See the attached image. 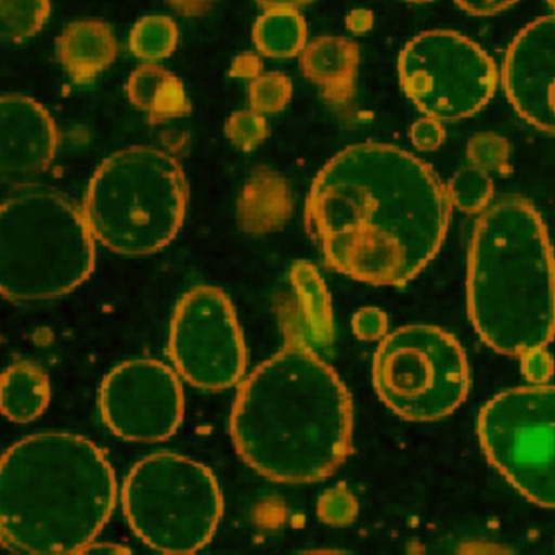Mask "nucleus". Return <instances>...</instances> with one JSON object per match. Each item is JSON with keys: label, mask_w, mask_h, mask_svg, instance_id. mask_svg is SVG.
Listing matches in <instances>:
<instances>
[{"label": "nucleus", "mask_w": 555, "mask_h": 555, "mask_svg": "<svg viewBox=\"0 0 555 555\" xmlns=\"http://www.w3.org/2000/svg\"><path fill=\"white\" fill-rule=\"evenodd\" d=\"M262 8L268 9H294L297 11L298 8L310 4L313 0H258Z\"/></svg>", "instance_id": "31"}, {"label": "nucleus", "mask_w": 555, "mask_h": 555, "mask_svg": "<svg viewBox=\"0 0 555 555\" xmlns=\"http://www.w3.org/2000/svg\"><path fill=\"white\" fill-rule=\"evenodd\" d=\"M411 141L414 147L421 152H434L443 144L444 131L441 122L437 119L427 118L418 119L412 125Z\"/></svg>", "instance_id": "29"}, {"label": "nucleus", "mask_w": 555, "mask_h": 555, "mask_svg": "<svg viewBox=\"0 0 555 555\" xmlns=\"http://www.w3.org/2000/svg\"><path fill=\"white\" fill-rule=\"evenodd\" d=\"M398 73L418 112L440 122L476 115L492 100L499 83L492 57L469 38L447 30L412 38L401 51Z\"/></svg>", "instance_id": "10"}, {"label": "nucleus", "mask_w": 555, "mask_h": 555, "mask_svg": "<svg viewBox=\"0 0 555 555\" xmlns=\"http://www.w3.org/2000/svg\"><path fill=\"white\" fill-rule=\"evenodd\" d=\"M128 96L139 109L157 118H177L188 112L180 80L154 63L144 64L131 74Z\"/></svg>", "instance_id": "18"}, {"label": "nucleus", "mask_w": 555, "mask_h": 555, "mask_svg": "<svg viewBox=\"0 0 555 555\" xmlns=\"http://www.w3.org/2000/svg\"><path fill=\"white\" fill-rule=\"evenodd\" d=\"M168 353L178 375L194 388L222 391L242 382L246 346L232 301L220 288L199 285L173 311Z\"/></svg>", "instance_id": "11"}, {"label": "nucleus", "mask_w": 555, "mask_h": 555, "mask_svg": "<svg viewBox=\"0 0 555 555\" xmlns=\"http://www.w3.org/2000/svg\"><path fill=\"white\" fill-rule=\"evenodd\" d=\"M521 370L531 385H544L554 373V360L545 347H538V349L522 353Z\"/></svg>", "instance_id": "28"}, {"label": "nucleus", "mask_w": 555, "mask_h": 555, "mask_svg": "<svg viewBox=\"0 0 555 555\" xmlns=\"http://www.w3.org/2000/svg\"><path fill=\"white\" fill-rule=\"evenodd\" d=\"M292 83L284 74H261L249 86V102L255 112L274 115L291 102Z\"/></svg>", "instance_id": "23"}, {"label": "nucleus", "mask_w": 555, "mask_h": 555, "mask_svg": "<svg viewBox=\"0 0 555 555\" xmlns=\"http://www.w3.org/2000/svg\"><path fill=\"white\" fill-rule=\"evenodd\" d=\"M467 160L473 167L480 168L487 173H502L508 168L509 144L502 135H474L467 144Z\"/></svg>", "instance_id": "24"}, {"label": "nucleus", "mask_w": 555, "mask_h": 555, "mask_svg": "<svg viewBox=\"0 0 555 555\" xmlns=\"http://www.w3.org/2000/svg\"><path fill=\"white\" fill-rule=\"evenodd\" d=\"M352 427L349 391L300 334L253 370L230 415L242 460L281 483L330 477L350 453Z\"/></svg>", "instance_id": "2"}, {"label": "nucleus", "mask_w": 555, "mask_h": 555, "mask_svg": "<svg viewBox=\"0 0 555 555\" xmlns=\"http://www.w3.org/2000/svg\"><path fill=\"white\" fill-rule=\"evenodd\" d=\"M451 204L461 212H483L492 203L493 181L487 171L473 167L457 171L447 184Z\"/></svg>", "instance_id": "22"}, {"label": "nucleus", "mask_w": 555, "mask_h": 555, "mask_svg": "<svg viewBox=\"0 0 555 555\" xmlns=\"http://www.w3.org/2000/svg\"><path fill=\"white\" fill-rule=\"evenodd\" d=\"M253 38L259 53L266 57L287 60L304 53L307 24L294 9H271L256 22Z\"/></svg>", "instance_id": "19"}, {"label": "nucleus", "mask_w": 555, "mask_h": 555, "mask_svg": "<svg viewBox=\"0 0 555 555\" xmlns=\"http://www.w3.org/2000/svg\"><path fill=\"white\" fill-rule=\"evenodd\" d=\"M408 2H412V4H427V2H431V0H408Z\"/></svg>", "instance_id": "32"}, {"label": "nucleus", "mask_w": 555, "mask_h": 555, "mask_svg": "<svg viewBox=\"0 0 555 555\" xmlns=\"http://www.w3.org/2000/svg\"><path fill=\"white\" fill-rule=\"evenodd\" d=\"M373 385L399 417L440 421L466 401L469 365L450 333L412 324L383 337L373 359Z\"/></svg>", "instance_id": "8"}, {"label": "nucleus", "mask_w": 555, "mask_h": 555, "mask_svg": "<svg viewBox=\"0 0 555 555\" xmlns=\"http://www.w3.org/2000/svg\"><path fill=\"white\" fill-rule=\"evenodd\" d=\"M448 186L424 162L389 144L350 145L311 184L307 222L330 268L370 285H404L440 251Z\"/></svg>", "instance_id": "1"}, {"label": "nucleus", "mask_w": 555, "mask_h": 555, "mask_svg": "<svg viewBox=\"0 0 555 555\" xmlns=\"http://www.w3.org/2000/svg\"><path fill=\"white\" fill-rule=\"evenodd\" d=\"M60 135L50 113L24 95L0 100V173L4 181H25L48 170Z\"/></svg>", "instance_id": "14"}, {"label": "nucleus", "mask_w": 555, "mask_h": 555, "mask_svg": "<svg viewBox=\"0 0 555 555\" xmlns=\"http://www.w3.org/2000/svg\"><path fill=\"white\" fill-rule=\"evenodd\" d=\"M352 330L362 340L383 339L388 331V318L378 308H362L353 317Z\"/></svg>", "instance_id": "27"}, {"label": "nucleus", "mask_w": 555, "mask_h": 555, "mask_svg": "<svg viewBox=\"0 0 555 555\" xmlns=\"http://www.w3.org/2000/svg\"><path fill=\"white\" fill-rule=\"evenodd\" d=\"M502 82L515 112L555 135V15L519 31L506 51Z\"/></svg>", "instance_id": "13"}, {"label": "nucleus", "mask_w": 555, "mask_h": 555, "mask_svg": "<svg viewBox=\"0 0 555 555\" xmlns=\"http://www.w3.org/2000/svg\"><path fill=\"white\" fill-rule=\"evenodd\" d=\"M57 54L76 82H87L112 66L118 54L115 35L100 21L70 24L57 40Z\"/></svg>", "instance_id": "16"}, {"label": "nucleus", "mask_w": 555, "mask_h": 555, "mask_svg": "<svg viewBox=\"0 0 555 555\" xmlns=\"http://www.w3.org/2000/svg\"><path fill=\"white\" fill-rule=\"evenodd\" d=\"M50 0H0V30L5 41L35 37L50 17Z\"/></svg>", "instance_id": "20"}, {"label": "nucleus", "mask_w": 555, "mask_h": 555, "mask_svg": "<svg viewBox=\"0 0 555 555\" xmlns=\"http://www.w3.org/2000/svg\"><path fill=\"white\" fill-rule=\"evenodd\" d=\"M50 401V376L38 363L21 360L5 370L0 402L9 421L15 424L37 421L44 414Z\"/></svg>", "instance_id": "17"}, {"label": "nucleus", "mask_w": 555, "mask_h": 555, "mask_svg": "<svg viewBox=\"0 0 555 555\" xmlns=\"http://www.w3.org/2000/svg\"><path fill=\"white\" fill-rule=\"evenodd\" d=\"M357 500L344 486L327 490L318 503L321 521L333 526H346L357 516Z\"/></svg>", "instance_id": "26"}, {"label": "nucleus", "mask_w": 555, "mask_h": 555, "mask_svg": "<svg viewBox=\"0 0 555 555\" xmlns=\"http://www.w3.org/2000/svg\"><path fill=\"white\" fill-rule=\"evenodd\" d=\"M178 43V28L171 18L162 15H151L141 18L134 25L129 38V47L139 60H165L173 53Z\"/></svg>", "instance_id": "21"}, {"label": "nucleus", "mask_w": 555, "mask_h": 555, "mask_svg": "<svg viewBox=\"0 0 555 555\" xmlns=\"http://www.w3.org/2000/svg\"><path fill=\"white\" fill-rule=\"evenodd\" d=\"M100 412L106 427L121 440H168L184 415L178 372L154 359L128 360L115 366L100 388Z\"/></svg>", "instance_id": "12"}, {"label": "nucleus", "mask_w": 555, "mask_h": 555, "mask_svg": "<svg viewBox=\"0 0 555 555\" xmlns=\"http://www.w3.org/2000/svg\"><path fill=\"white\" fill-rule=\"evenodd\" d=\"M86 212L64 194L27 188L0 210V288L8 300L44 301L76 291L95 269Z\"/></svg>", "instance_id": "5"}, {"label": "nucleus", "mask_w": 555, "mask_h": 555, "mask_svg": "<svg viewBox=\"0 0 555 555\" xmlns=\"http://www.w3.org/2000/svg\"><path fill=\"white\" fill-rule=\"evenodd\" d=\"M188 184L183 168L154 147L125 149L90 180L83 212L96 242L116 255H154L183 227Z\"/></svg>", "instance_id": "6"}, {"label": "nucleus", "mask_w": 555, "mask_h": 555, "mask_svg": "<svg viewBox=\"0 0 555 555\" xmlns=\"http://www.w3.org/2000/svg\"><path fill=\"white\" fill-rule=\"evenodd\" d=\"M548 5H551L552 9L555 11V0H547Z\"/></svg>", "instance_id": "33"}, {"label": "nucleus", "mask_w": 555, "mask_h": 555, "mask_svg": "<svg viewBox=\"0 0 555 555\" xmlns=\"http://www.w3.org/2000/svg\"><path fill=\"white\" fill-rule=\"evenodd\" d=\"M227 135L236 147L248 151L264 141L268 135V122L261 113L249 109L230 116L227 122Z\"/></svg>", "instance_id": "25"}, {"label": "nucleus", "mask_w": 555, "mask_h": 555, "mask_svg": "<svg viewBox=\"0 0 555 555\" xmlns=\"http://www.w3.org/2000/svg\"><path fill=\"white\" fill-rule=\"evenodd\" d=\"M359 67V47L340 37H321L305 47L301 69L333 102H344L352 93Z\"/></svg>", "instance_id": "15"}, {"label": "nucleus", "mask_w": 555, "mask_h": 555, "mask_svg": "<svg viewBox=\"0 0 555 555\" xmlns=\"http://www.w3.org/2000/svg\"><path fill=\"white\" fill-rule=\"evenodd\" d=\"M467 311L480 339L503 356L555 336V256L544 220L521 197L480 212L467 256Z\"/></svg>", "instance_id": "4"}, {"label": "nucleus", "mask_w": 555, "mask_h": 555, "mask_svg": "<svg viewBox=\"0 0 555 555\" xmlns=\"http://www.w3.org/2000/svg\"><path fill=\"white\" fill-rule=\"evenodd\" d=\"M121 503L134 534L164 554H194L206 547L223 513L212 470L167 451L134 464L122 482Z\"/></svg>", "instance_id": "7"}, {"label": "nucleus", "mask_w": 555, "mask_h": 555, "mask_svg": "<svg viewBox=\"0 0 555 555\" xmlns=\"http://www.w3.org/2000/svg\"><path fill=\"white\" fill-rule=\"evenodd\" d=\"M115 506V470L86 437L43 431L12 444L2 457L0 532L12 551L86 552Z\"/></svg>", "instance_id": "3"}, {"label": "nucleus", "mask_w": 555, "mask_h": 555, "mask_svg": "<svg viewBox=\"0 0 555 555\" xmlns=\"http://www.w3.org/2000/svg\"><path fill=\"white\" fill-rule=\"evenodd\" d=\"M518 0H456L464 12L477 17H489L512 8Z\"/></svg>", "instance_id": "30"}, {"label": "nucleus", "mask_w": 555, "mask_h": 555, "mask_svg": "<svg viewBox=\"0 0 555 555\" xmlns=\"http://www.w3.org/2000/svg\"><path fill=\"white\" fill-rule=\"evenodd\" d=\"M493 467L526 499L555 508V386L531 385L493 396L477 422Z\"/></svg>", "instance_id": "9"}]
</instances>
